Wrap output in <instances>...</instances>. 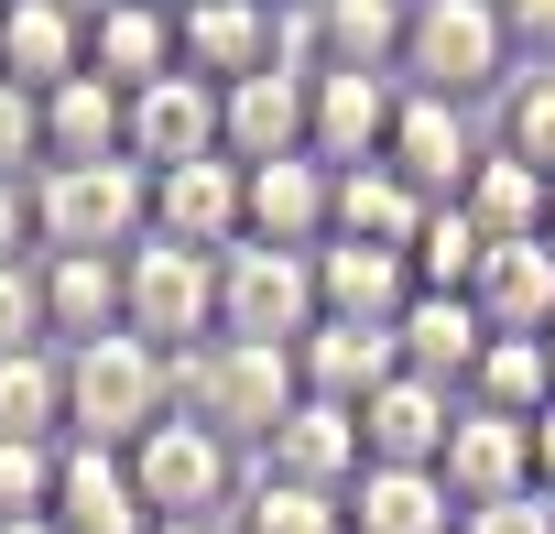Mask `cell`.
<instances>
[{
	"label": "cell",
	"instance_id": "obj_1",
	"mask_svg": "<svg viewBox=\"0 0 555 534\" xmlns=\"http://www.w3.org/2000/svg\"><path fill=\"white\" fill-rule=\"evenodd\" d=\"M295 404H306L295 349H261V339H207V349H185V360H175V415L218 425L229 447H261V436L284 425Z\"/></svg>",
	"mask_w": 555,
	"mask_h": 534
},
{
	"label": "cell",
	"instance_id": "obj_2",
	"mask_svg": "<svg viewBox=\"0 0 555 534\" xmlns=\"http://www.w3.org/2000/svg\"><path fill=\"white\" fill-rule=\"evenodd\" d=\"M512 23H501V0H403V88L425 99H501L512 88Z\"/></svg>",
	"mask_w": 555,
	"mask_h": 534
},
{
	"label": "cell",
	"instance_id": "obj_3",
	"mask_svg": "<svg viewBox=\"0 0 555 534\" xmlns=\"http://www.w3.org/2000/svg\"><path fill=\"white\" fill-rule=\"evenodd\" d=\"M175 415V360L153 349V339H99V349H66V436H88V447H142L153 425Z\"/></svg>",
	"mask_w": 555,
	"mask_h": 534
},
{
	"label": "cell",
	"instance_id": "obj_4",
	"mask_svg": "<svg viewBox=\"0 0 555 534\" xmlns=\"http://www.w3.org/2000/svg\"><path fill=\"white\" fill-rule=\"evenodd\" d=\"M131 240H153V175L131 153L34 175V251H131Z\"/></svg>",
	"mask_w": 555,
	"mask_h": 534
},
{
	"label": "cell",
	"instance_id": "obj_5",
	"mask_svg": "<svg viewBox=\"0 0 555 534\" xmlns=\"http://www.w3.org/2000/svg\"><path fill=\"white\" fill-rule=\"evenodd\" d=\"M131 480H142L153 523H229L240 491H250L240 447H229L218 425H196V415H164V425L131 447Z\"/></svg>",
	"mask_w": 555,
	"mask_h": 534
},
{
	"label": "cell",
	"instance_id": "obj_6",
	"mask_svg": "<svg viewBox=\"0 0 555 534\" xmlns=\"http://www.w3.org/2000/svg\"><path fill=\"white\" fill-rule=\"evenodd\" d=\"M120 295H131V339H153L164 360L218 339V251L185 240H131L120 251Z\"/></svg>",
	"mask_w": 555,
	"mask_h": 534
},
{
	"label": "cell",
	"instance_id": "obj_7",
	"mask_svg": "<svg viewBox=\"0 0 555 534\" xmlns=\"http://www.w3.org/2000/svg\"><path fill=\"white\" fill-rule=\"evenodd\" d=\"M306 328H317V251L229 240V251H218V339L306 349Z\"/></svg>",
	"mask_w": 555,
	"mask_h": 534
},
{
	"label": "cell",
	"instance_id": "obj_8",
	"mask_svg": "<svg viewBox=\"0 0 555 534\" xmlns=\"http://www.w3.org/2000/svg\"><path fill=\"white\" fill-rule=\"evenodd\" d=\"M392 120H403V77H371V66H317L306 153H317L327 175H349V164H382V153H392Z\"/></svg>",
	"mask_w": 555,
	"mask_h": 534
},
{
	"label": "cell",
	"instance_id": "obj_9",
	"mask_svg": "<svg viewBox=\"0 0 555 534\" xmlns=\"http://www.w3.org/2000/svg\"><path fill=\"white\" fill-rule=\"evenodd\" d=\"M479 153H490V131L457 110V99H425V88H403V120H392V175L425 196V207H457L468 196V175H479Z\"/></svg>",
	"mask_w": 555,
	"mask_h": 534
},
{
	"label": "cell",
	"instance_id": "obj_10",
	"mask_svg": "<svg viewBox=\"0 0 555 534\" xmlns=\"http://www.w3.org/2000/svg\"><path fill=\"white\" fill-rule=\"evenodd\" d=\"M306 110H317L306 66H261V77L218 88V153L229 164H284V153H306Z\"/></svg>",
	"mask_w": 555,
	"mask_h": 534
},
{
	"label": "cell",
	"instance_id": "obj_11",
	"mask_svg": "<svg viewBox=\"0 0 555 534\" xmlns=\"http://www.w3.org/2000/svg\"><path fill=\"white\" fill-rule=\"evenodd\" d=\"M327 207H338V175L317 153H284V164H240V240H272V251H317L327 240Z\"/></svg>",
	"mask_w": 555,
	"mask_h": 534
},
{
	"label": "cell",
	"instance_id": "obj_12",
	"mask_svg": "<svg viewBox=\"0 0 555 534\" xmlns=\"http://www.w3.org/2000/svg\"><path fill=\"white\" fill-rule=\"evenodd\" d=\"M175 55H185V77L240 88L261 66H284V12H272V0H196L175 23Z\"/></svg>",
	"mask_w": 555,
	"mask_h": 534
},
{
	"label": "cell",
	"instance_id": "obj_13",
	"mask_svg": "<svg viewBox=\"0 0 555 534\" xmlns=\"http://www.w3.org/2000/svg\"><path fill=\"white\" fill-rule=\"evenodd\" d=\"M447 436H457V393H436V382H414V371H392V382L360 404V469H436Z\"/></svg>",
	"mask_w": 555,
	"mask_h": 534
},
{
	"label": "cell",
	"instance_id": "obj_14",
	"mask_svg": "<svg viewBox=\"0 0 555 534\" xmlns=\"http://www.w3.org/2000/svg\"><path fill=\"white\" fill-rule=\"evenodd\" d=\"M436 480H447V501H457V512H479V501H522V491H533V425L457 404V436H447Z\"/></svg>",
	"mask_w": 555,
	"mask_h": 534
},
{
	"label": "cell",
	"instance_id": "obj_15",
	"mask_svg": "<svg viewBox=\"0 0 555 534\" xmlns=\"http://www.w3.org/2000/svg\"><path fill=\"white\" fill-rule=\"evenodd\" d=\"M44 262V339L55 349H99L131 328V295H120V251H34Z\"/></svg>",
	"mask_w": 555,
	"mask_h": 534
},
{
	"label": "cell",
	"instance_id": "obj_16",
	"mask_svg": "<svg viewBox=\"0 0 555 534\" xmlns=\"http://www.w3.org/2000/svg\"><path fill=\"white\" fill-rule=\"evenodd\" d=\"M218 153V88L207 77H153V88H131V164L142 175H175V164H207Z\"/></svg>",
	"mask_w": 555,
	"mask_h": 534
},
{
	"label": "cell",
	"instance_id": "obj_17",
	"mask_svg": "<svg viewBox=\"0 0 555 534\" xmlns=\"http://www.w3.org/2000/svg\"><path fill=\"white\" fill-rule=\"evenodd\" d=\"M55 523L66 534H153V501H142V480H131L120 447L66 436V458H55Z\"/></svg>",
	"mask_w": 555,
	"mask_h": 534
},
{
	"label": "cell",
	"instance_id": "obj_18",
	"mask_svg": "<svg viewBox=\"0 0 555 534\" xmlns=\"http://www.w3.org/2000/svg\"><path fill=\"white\" fill-rule=\"evenodd\" d=\"M261 480H295V491H338L360 480V415L349 404H295L284 425L261 436Z\"/></svg>",
	"mask_w": 555,
	"mask_h": 534
},
{
	"label": "cell",
	"instance_id": "obj_19",
	"mask_svg": "<svg viewBox=\"0 0 555 534\" xmlns=\"http://www.w3.org/2000/svg\"><path fill=\"white\" fill-rule=\"evenodd\" d=\"M403 306H414V274H403V251L317 240V317H338V328H403Z\"/></svg>",
	"mask_w": 555,
	"mask_h": 534
},
{
	"label": "cell",
	"instance_id": "obj_20",
	"mask_svg": "<svg viewBox=\"0 0 555 534\" xmlns=\"http://www.w3.org/2000/svg\"><path fill=\"white\" fill-rule=\"evenodd\" d=\"M0 77L55 99L66 77H88V23L66 12V0H12V12H0Z\"/></svg>",
	"mask_w": 555,
	"mask_h": 534
},
{
	"label": "cell",
	"instance_id": "obj_21",
	"mask_svg": "<svg viewBox=\"0 0 555 534\" xmlns=\"http://www.w3.org/2000/svg\"><path fill=\"white\" fill-rule=\"evenodd\" d=\"M153 240L229 251V240H240V164H229V153H207V164H175V175H153Z\"/></svg>",
	"mask_w": 555,
	"mask_h": 534
},
{
	"label": "cell",
	"instance_id": "obj_22",
	"mask_svg": "<svg viewBox=\"0 0 555 534\" xmlns=\"http://www.w3.org/2000/svg\"><path fill=\"white\" fill-rule=\"evenodd\" d=\"M392 349H403V371H414V382H436V393H457V404H468V371H479L490 328H479V306H468V295H414V306H403V328H392Z\"/></svg>",
	"mask_w": 555,
	"mask_h": 534
},
{
	"label": "cell",
	"instance_id": "obj_23",
	"mask_svg": "<svg viewBox=\"0 0 555 534\" xmlns=\"http://www.w3.org/2000/svg\"><path fill=\"white\" fill-rule=\"evenodd\" d=\"M295 371H306V404H371L392 371H403V349H392V328H338V317H317L306 328V349H295Z\"/></svg>",
	"mask_w": 555,
	"mask_h": 534
},
{
	"label": "cell",
	"instance_id": "obj_24",
	"mask_svg": "<svg viewBox=\"0 0 555 534\" xmlns=\"http://www.w3.org/2000/svg\"><path fill=\"white\" fill-rule=\"evenodd\" d=\"M468 306H479L490 339H544V328H555V251H544V240H501V251L479 262Z\"/></svg>",
	"mask_w": 555,
	"mask_h": 534
},
{
	"label": "cell",
	"instance_id": "obj_25",
	"mask_svg": "<svg viewBox=\"0 0 555 534\" xmlns=\"http://www.w3.org/2000/svg\"><path fill=\"white\" fill-rule=\"evenodd\" d=\"M109 153H131V99L109 77H66L44 99V164H109Z\"/></svg>",
	"mask_w": 555,
	"mask_h": 534
},
{
	"label": "cell",
	"instance_id": "obj_26",
	"mask_svg": "<svg viewBox=\"0 0 555 534\" xmlns=\"http://www.w3.org/2000/svg\"><path fill=\"white\" fill-rule=\"evenodd\" d=\"M414 229H425V196H414L392 164H349V175H338L327 240H360V251H414Z\"/></svg>",
	"mask_w": 555,
	"mask_h": 534
},
{
	"label": "cell",
	"instance_id": "obj_27",
	"mask_svg": "<svg viewBox=\"0 0 555 534\" xmlns=\"http://www.w3.org/2000/svg\"><path fill=\"white\" fill-rule=\"evenodd\" d=\"M185 55H175V12H153V0H120L109 23H88V77H109L120 99L131 88H153V77H175Z\"/></svg>",
	"mask_w": 555,
	"mask_h": 534
},
{
	"label": "cell",
	"instance_id": "obj_28",
	"mask_svg": "<svg viewBox=\"0 0 555 534\" xmlns=\"http://www.w3.org/2000/svg\"><path fill=\"white\" fill-rule=\"evenodd\" d=\"M349 534H457V501L436 469H360L349 480Z\"/></svg>",
	"mask_w": 555,
	"mask_h": 534
},
{
	"label": "cell",
	"instance_id": "obj_29",
	"mask_svg": "<svg viewBox=\"0 0 555 534\" xmlns=\"http://www.w3.org/2000/svg\"><path fill=\"white\" fill-rule=\"evenodd\" d=\"M0 436L66 447V349H55V339H34V349H0Z\"/></svg>",
	"mask_w": 555,
	"mask_h": 534
},
{
	"label": "cell",
	"instance_id": "obj_30",
	"mask_svg": "<svg viewBox=\"0 0 555 534\" xmlns=\"http://www.w3.org/2000/svg\"><path fill=\"white\" fill-rule=\"evenodd\" d=\"M468 229L501 251V240H544V207H555V186L533 175V164H512V153H479V175H468Z\"/></svg>",
	"mask_w": 555,
	"mask_h": 534
},
{
	"label": "cell",
	"instance_id": "obj_31",
	"mask_svg": "<svg viewBox=\"0 0 555 534\" xmlns=\"http://www.w3.org/2000/svg\"><path fill=\"white\" fill-rule=\"evenodd\" d=\"M468 404H479V415L533 425V415L555 404V360H544V339H490V349H479V371H468Z\"/></svg>",
	"mask_w": 555,
	"mask_h": 534
},
{
	"label": "cell",
	"instance_id": "obj_32",
	"mask_svg": "<svg viewBox=\"0 0 555 534\" xmlns=\"http://www.w3.org/2000/svg\"><path fill=\"white\" fill-rule=\"evenodd\" d=\"M490 153H512L555 186V66H512V88L490 99Z\"/></svg>",
	"mask_w": 555,
	"mask_h": 534
},
{
	"label": "cell",
	"instance_id": "obj_33",
	"mask_svg": "<svg viewBox=\"0 0 555 534\" xmlns=\"http://www.w3.org/2000/svg\"><path fill=\"white\" fill-rule=\"evenodd\" d=\"M479 262H490V240L468 229V207H425V229H414V251H403V274H414V295H468Z\"/></svg>",
	"mask_w": 555,
	"mask_h": 534
},
{
	"label": "cell",
	"instance_id": "obj_34",
	"mask_svg": "<svg viewBox=\"0 0 555 534\" xmlns=\"http://www.w3.org/2000/svg\"><path fill=\"white\" fill-rule=\"evenodd\" d=\"M229 534H349V501H338V491H295V480H261V469H250V491H240Z\"/></svg>",
	"mask_w": 555,
	"mask_h": 534
},
{
	"label": "cell",
	"instance_id": "obj_35",
	"mask_svg": "<svg viewBox=\"0 0 555 534\" xmlns=\"http://www.w3.org/2000/svg\"><path fill=\"white\" fill-rule=\"evenodd\" d=\"M55 458H66V447L0 436V523H44V512H55Z\"/></svg>",
	"mask_w": 555,
	"mask_h": 534
},
{
	"label": "cell",
	"instance_id": "obj_36",
	"mask_svg": "<svg viewBox=\"0 0 555 534\" xmlns=\"http://www.w3.org/2000/svg\"><path fill=\"white\" fill-rule=\"evenodd\" d=\"M0 175H44V99L0 77Z\"/></svg>",
	"mask_w": 555,
	"mask_h": 534
},
{
	"label": "cell",
	"instance_id": "obj_37",
	"mask_svg": "<svg viewBox=\"0 0 555 534\" xmlns=\"http://www.w3.org/2000/svg\"><path fill=\"white\" fill-rule=\"evenodd\" d=\"M44 339V262H0V349Z\"/></svg>",
	"mask_w": 555,
	"mask_h": 534
},
{
	"label": "cell",
	"instance_id": "obj_38",
	"mask_svg": "<svg viewBox=\"0 0 555 534\" xmlns=\"http://www.w3.org/2000/svg\"><path fill=\"white\" fill-rule=\"evenodd\" d=\"M457 534H555V491H522V501H479V512H457Z\"/></svg>",
	"mask_w": 555,
	"mask_h": 534
},
{
	"label": "cell",
	"instance_id": "obj_39",
	"mask_svg": "<svg viewBox=\"0 0 555 534\" xmlns=\"http://www.w3.org/2000/svg\"><path fill=\"white\" fill-rule=\"evenodd\" d=\"M501 23H512L522 66H555V0H501Z\"/></svg>",
	"mask_w": 555,
	"mask_h": 534
},
{
	"label": "cell",
	"instance_id": "obj_40",
	"mask_svg": "<svg viewBox=\"0 0 555 534\" xmlns=\"http://www.w3.org/2000/svg\"><path fill=\"white\" fill-rule=\"evenodd\" d=\"M0 262H34V175H0Z\"/></svg>",
	"mask_w": 555,
	"mask_h": 534
},
{
	"label": "cell",
	"instance_id": "obj_41",
	"mask_svg": "<svg viewBox=\"0 0 555 534\" xmlns=\"http://www.w3.org/2000/svg\"><path fill=\"white\" fill-rule=\"evenodd\" d=\"M533 491H555V404L533 415Z\"/></svg>",
	"mask_w": 555,
	"mask_h": 534
},
{
	"label": "cell",
	"instance_id": "obj_42",
	"mask_svg": "<svg viewBox=\"0 0 555 534\" xmlns=\"http://www.w3.org/2000/svg\"><path fill=\"white\" fill-rule=\"evenodd\" d=\"M66 12H77V23H109V12H120V0H66Z\"/></svg>",
	"mask_w": 555,
	"mask_h": 534
},
{
	"label": "cell",
	"instance_id": "obj_43",
	"mask_svg": "<svg viewBox=\"0 0 555 534\" xmlns=\"http://www.w3.org/2000/svg\"><path fill=\"white\" fill-rule=\"evenodd\" d=\"M0 534H66V523H55V512H44V523H0Z\"/></svg>",
	"mask_w": 555,
	"mask_h": 534
},
{
	"label": "cell",
	"instance_id": "obj_44",
	"mask_svg": "<svg viewBox=\"0 0 555 534\" xmlns=\"http://www.w3.org/2000/svg\"><path fill=\"white\" fill-rule=\"evenodd\" d=\"M153 534H229V523H153Z\"/></svg>",
	"mask_w": 555,
	"mask_h": 534
},
{
	"label": "cell",
	"instance_id": "obj_45",
	"mask_svg": "<svg viewBox=\"0 0 555 534\" xmlns=\"http://www.w3.org/2000/svg\"><path fill=\"white\" fill-rule=\"evenodd\" d=\"M153 12H175V23H185V12H196V0H153Z\"/></svg>",
	"mask_w": 555,
	"mask_h": 534
},
{
	"label": "cell",
	"instance_id": "obj_46",
	"mask_svg": "<svg viewBox=\"0 0 555 534\" xmlns=\"http://www.w3.org/2000/svg\"><path fill=\"white\" fill-rule=\"evenodd\" d=\"M544 251H555V207H544Z\"/></svg>",
	"mask_w": 555,
	"mask_h": 534
},
{
	"label": "cell",
	"instance_id": "obj_47",
	"mask_svg": "<svg viewBox=\"0 0 555 534\" xmlns=\"http://www.w3.org/2000/svg\"><path fill=\"white\" fill-rule=\"evenodd\" d=\"M544 360H555V328H544Z\"/></svg>",
	"mask_w": 555,
	"mask_h": 534
},
{
	"label": "cell",
	"instance_id": "obj_48",
	"mask_svg": "<svg viewBox=\"0 0 555 534\" xmlns=\"http://www.w3.org/2000/svg\"><path fill=\"white\" fill-rule=\"evenodd\" d=\"M272 12H295V0H272Z\"/></svg>",
	"mask_w": 555,
	"mask_h": 534
},
{
	"label": "cell",
	"instance_id": "obj_49",
	"mask_svg": "<svg viewBox=\"0 0 555 534\" xmlns=\"http://www.w3.org/2000/svg\"><path fill=\"white\" fill-rule=\"evenodd\" d=\"M0 12H12V0H0Z\"/></svg>",
	"mask_w": 555,
	"mask_h": 534
}]
</instances>
